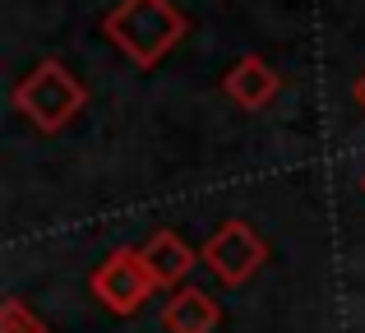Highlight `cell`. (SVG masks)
<instances>
[{
    "label": "cell",
    "instance_id": "6da1fadb",
    "mask_svg": "<svg viewBox=\"0 0 365 333\" xmlns=\"http://www.w3.org/2000/svg\"><path fill=\"white\" fill-rule=\"evenodd\" d=\"M102 33L130 56L139 70L162 65L190 33V19L176 9V0H116L102 14Z\"/></svg>",
    "mask_w": 365,
    "mask_h": 333
},
{
    "label": "cell",
    "instance_id": "7a4b0ae2",
    "mask_svg": "<svg viewBox=\"0 0 365 333\" xmlns=\"http://www.w3.org/2000/svg\"><path fill=\"white\" fill-rule=\"evenodd\" d=\"M9 102H14V111L33 130H42V135H61V130L88 107V88H83V79L65 61L42 56V61L14 83Z\"/></svg>",
    "mask_w": 365,
    "mask_h": 333
},
{
    "label": "cell",
    "instance_id": "3957f363",
    "mask_svg": "<svg viewBox=\"0 0 365 333\" xmlns=\"http://www.w3.org/2000/svg\"><path fill=\"white\" fill-rule=\"evenodd\" d=\"M88 287L111 315H134V310L148 306V297L158 292V282H153L139 245H116V250L88 273Z\"/></svg>",
    "mask_w": 365,
    "mask_h": 333
},
{
    "label": "cell",
    "instance_id": "277c9868",
    "mask_svg": "<svg viewBox=\"0 0 365 333\" xmlns=\"http://www.w3.org/2000/svg\"><path fill=\"white\" fill-rule=\"evenodd\" d=\"M199 260H204V269L213 273L222 287H241V282H250L259 269H264L268 241L250 222L232 217V222H222L204 245H199Z\"/></svg>",
    "mask_w": 365,
    "mask_h": 333
},
{
    "label": "cell",
    "instance_id": "5b68a950",
    "mask_svg": "<svg viewBox=\"0 0 365 333\" xmlns=\"http://www.w3.org/2000/svg\"><path fill=\"white\" fill-rule=\"evenodd\" d=\"M139 250H143V264H148V273H153L158 287H185V278L195 273V264H204L195 245H190L180 232H171V227L153 232Z\"/></svg>",
    "mask_w": 365,
    "mask_h": 333
},
{
    "label": "cell",
    "instance_id": "8992f818",
    "mask_svg": "<svg viewBox=\"0 0 365 333\" xmlns=\"http://www.w3.org/2000/svg\"><path fill=\"white\" fill-rule=\"evenodd\" d=\"M222 93L241 111H264L268 102L282 93V74H277L264 56H241V61L222 74Z\"/></svg>",
    "mask_w": 365,
    "mask_h": 333
},
{
    "label": "cell",
    "instance_id": "52a82bcc",
    "mask_svg": "<svg viewBox=\"0 0 365 333\" xmlns=\"http://www.w3.org/2000/svg\"><path fill=\"white\" fill-rule=\"evenodd\" d=\"M162 324H167V333H213L222 324V306H217L204 287H190L185 282V287H176L167 297Z\"/></svg>",
    "mask_w": 365,
    "mask_h": 333
},
{
    "label": "cell",
    "instance_id": "ba28073f",
    "mask_svg": "<svg viewBox=\"0 0 365 333\" xmlns=\"http://www.w3.org/2000/svg\"><path fill=\"white\" fill-rule=\"evenodd\" d=\"M0 333H51V329H46L42 319H37L33 310L24 306V301L9 297L5 306H0Z\"/></svg>",
    "mask_w": 365,
    "mask_h": 333
},
{
    "label": "cell",
    "instance_id": "9c48e42d",
    "mask_svg": "<svg viewBox=\"0 0 365 333\" xmlns=\"http://www.w3.org/2000/svg\"><path fill=\"white\" fill-rule=\"evenodd\" d=\"M351 102H356V107L365 111V70L356 74V79H351Z\"/></svg>",
    "mask_w": 365,
    "mask_h": 333
},
{
    "label": "cell",
    "instance_id": "30bf717a",
    "mask_svg": "<svg viewBox=\"0 0 365 333\" xmlns=\"http://www.w3.org/2000/svg\"><path fill=\"white\" fill-rule=\"evenodd\" d=\"M361 190H365V176H361Z\"/></svg>",
    "mask_w": 365,
    "mask_h": 333
}]
</instances>
